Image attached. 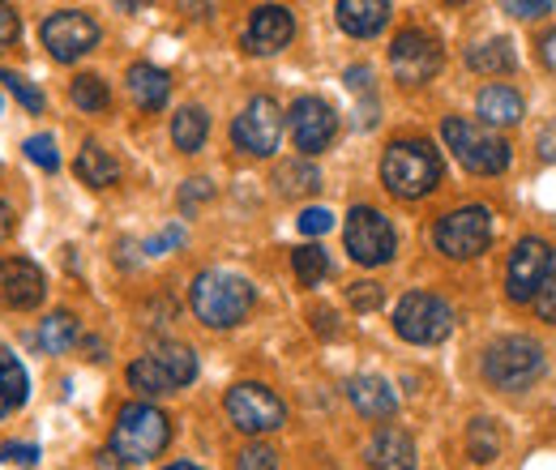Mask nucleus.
I'll list each match as a JSON object with an SVG mask.
<instances>
[{"mask_svg":"<svg viewBox=\"0 0 556 470\" xmlns=\"http://www.w3.org/2000/svg\"><path fill=\"white\" fill-rule=\"evenodd\" d=\"M129 94H134V103H138L141 112H159L167 103V94H172V77L159 65L141 61V65L129 68Z\"/></svg>","mask_w":556,"mask_h":470,"instance_id":"22","label":"nucleus"},{"mask_svg":"<svg viewBox=\"0 0 556 470\" xmlns=\"http://www.w3.org/2000/svg\"><path fill=\"white\" fill-rule=\"evenodd\" d=\"M364 458L372 470H416V441L403 428H377Z\"/></svg>","mask_w":556,"mask_h":470,"instance_id":"18","label":"nucleus"},{"mask_svg":"<svg viewBox=\"0 0 556 470\" xmlns=\"http://www.w3.org/2000/svg\"><path fill=\"white\" fill-rule=\"evenodd\" d=\"M206 112L202 107H180L176 112V120H172V141H176V150H185V154H193V150H202V141H206Z\"/></svg>","mask_w":556,"mask_h":470,"instance_id":"26","label":"nucleus"},{"mask_svg":"<svg viewBox=\"0 0 556 470\" xmlns=\"http://www.w3.org/2000/svg\"><path fill=\"white\" fill-rule=\"evenodd\" d=\"M467 454H471V462H480V467H488V462L501 454V432H496L492 419H476V423L467 428Z\"/></svg>","mask_w":556,"mask_h":470,"instance_id":"28","label":"nucleus"},{"mask_svg":"<svg viewBox=\"0 0 556 470\" xmlns=\"http://www.w3.org/2000/svg\"><path fill=\"white\" fill-rule=\"evenodd\" d=\"M339 26L355 39H372L386 22H390V4L386 0H339Z\"/></svg>","mask_w":556,"mask_h":470,"instance_id":"19","label":"nucleus"},{"mask_svg":"<svg viewBox=\"0 0 556 470\" xmlns=\"http://www.w3.org/2000/svg\"><path fill=\"white\" fill-rule=\"evenodd\" d=\"M70 99L77 103V107H81V112H103V107L112 103V94H108V81H103V77H94V73H81V77H73Z\"/></svg>","mask_w":556,"mask_h":470,"instance_id":"30","label":"nucleus"},{"mask_svg":"<svg viewBox=\"0 0 556 470\" xmlns=\"http://www.w3.org/2000/svg\"><path fill=\"white\" fill-rule=\"evenodd\" d=\"M441 137L445 145L454 150V158L476 172V176H501L509 167V145L496 129H488L480 120H467V116H450L441 125Z\"/></svg>","mask_w":556,"mask_h":470,"instance_id":"4","label":"nucleus"},{"mask_svg":"<svg viewBox=\"0 0 556 470\" xmlns=\"http://www.w3.org/2000/svg\"><path fill=\"white\" fill-rule=\"evenodd\" d=\"M330 227H334V214L321 209V205H308V209L300 214V231H304V236H326Z\"/></svg>","mask_w":556,"mask_h":470,"instance_id":"37","label":"nucleus"},{"mask_svg":"<svg viewBox=\"0 0 556 470\" xmlns=\"http://www.w3.org/2000/svg\"><path fill=\"white\" fill-rule=\"evenodd\" d=\"M484 377L496 390H531L544 377V351L535 338H501L484 355Z\"/></svg>","mask_w":556,"mask_h":470,"instance_id":"6","label":"nucleus"},{"mask_svg":"<svg viewBox=\"0 0 556 470\" xmlns=\"http://www.w3.org/2000/svg\"><path fill=\"white\" fill-rule=\"evenodd\" d=\"M13 227H17V218H13V205L0 202V240H9V236H13Z\"/></svg>","mask_w":556,"mask_h":470,"instance_id":"45","label":"nucleus"},{"mask_svg":"<svg viewBox=\"0 0 556 470\" xmlns=\"http://www.w3.org/2000/svg\"><path fill=\"white\" fill-rule=\"evenodd\" d=\"M167 470H198V467H189V462H176V467H167Z\"/></svg>","mask_w":556,"mask_h":470,"instance_id":"48","label":"nucleus"},{"mask_svg":"<svg viewBox=\"0 0 556 470\" xmlns=\"http://www.w3.org/2000/svg\"><path fill=\"white\" fill-rule=\"evenodd\" d=\"M77 180L90 185V189H108V185L121 180V163H116L99 141H86V145L77 150Z\"/></svg>","mask_w":556,"mask_h":470,"instance_id":"23","label":"nucleus"},{"mask_svg":"<svg viewBox=\"0 0 556 470\" xmlns=\"http://www.w3.org/2000/svg\"><path fill=\"white\" fill-rule=\"evenodd\" d=\"M394 330H399V338H407L416 346H432V342L450 338V330H454V308L441 295H432V291H412L394 308Z\"/></svg>","mask_w":556,"mask_h":470,"instance_id":"7","label":"nucleus"},{"mask_svg":"<svg viewBox=\"0 0 556 470\" xmlns=\"http://www.w3.org/2000/svg\"><path fill=\"white\" fill-rule=\"evenodd\" d=\"M278 189L282 193H317L321 189V172L313 167V163H287V167H278Z\"/></svg>","mask_w":556,"mask_h":470,"instance_id":"31","label":"nucleus"},{"mask_svg":"<svg viewBox=\"0 0 556 470\" xmlns=\"http://www.w3.org/2000/svg\"><path fill=\"white\" fill-rule=\"evenodd\" d=\"M381 180L394 198L403 202H416V198H428L437 185H441V154L419 141V137H407V141H394L381 158Z\"/></svg>","mask_w":556,"mask_h":470,"instance_id":"2","label":"nucleus"},{"mask_svg":"<svg viewBox=\"0 0 556 470\" xmlns=\"http://www.w3.org/2000/svg\"><path fill=\"white\" fill-rule=\"evenodd\" d=\"M492 240V214L488 205H463V209H450L441 223H437V249L454 262H467V257H480Z\"/></svg>","mask_w":556,"mask_h":470,"instance_id":"8","label":"nucleus"},{"mask_svg":"<svg viewBox=\"0 0 556 470\" xmlns=\"http://www.w3.org/2000/svg\"><path fill=\"white\" fill-rule=\"evenodd\" d=\"M210 198V185L206 180H189L185 193H180V205H193V202H206Z\"/></svg>","mask_w":556,"mask_h":470,"instance_id":"42","label":"nucleus"},{"mask_svg":"<svg viewBox=\"0 0 556 470\" xmlns=\"http://www.w3.org/2000/svg\"><path fill=\"white\" fill-rule=\"evenodd\" d=\"M43 48L61 61V65H70L77 56H86L94 43H99V26H94V17H86V13H77V9H61V13H52L48 22H43Z\"/></svg>","mask_w":556,"mask_h":470,"instance_id":"12","label":"nucleus"},{"mask_svg":"<svg viewBox=\"0 0 556 470\" xmlns=\"http://www.w3.org/2000/svg\"><path fill=\"white\" fill-rule=\"evenodd\" d=\"M227 415H231V423H236L240 432H253V436H257V432L282 428L287 406H282V398H278L275 390L244 381V385H236V390L227 394Z\"/></svg>","mask_w":556,"mask_h":470,"instance_id":"10","label":"nucleus"},{"mask_svg":"<svg viewBox=\"0 0 556 470\" xmlns=\"http://www.w3.org/2000/svg\"><path fill=\"white\" fill-rule=\"evenodd\" d=\"M522 120V94L514 86H484L480 90V125L488 129H505Z\"/></svg>","mask_w":556,"mask_h":470,"instance_id":"21","label":"nucleus"},{"mask_svg":"<svg viewBox=\"0 0 556 470\" xmlns=\"http://www.w3.org/2000/svg\"><path fill=\"white\" fill-rule=\"evenodd\" d=\"M390 68H394L399 81L419 86V81H428L441 68V43L432 35H424V30H403L390 43Z\"/></svg>","mask_w":556,"mask_h":470,"instance_id":"14","label":"nucleus"},{"mask_svg":"<svg viewBox=\"0 0 556 470\" xmlns=\"http://www.w3.org/2000/svg\"><path fill=\"white\" fill-rule=\"evenodd\" d=\"M231 141L244 150V154H275L278 141H282V112L270 94H257L231 125Z\"/></svg>","mask_w":556,"mask_h":470,"instance_id":"11","label":"nucleus"},{"mask_svg":"<svg viewBox=\"0 0 556 470\" xmlns=\"http://www.w3.org/2000/svg\"><path fill=\"white\" fill-rule=\"evenodd\" d=\"M540 61L548 68H556V30H548V35L540 39Z\"/></svg>","mask_w":556,"mask_h":470,"instance_id":"44","label":"nucleus"},{"mask_svg":"<svg viewBox=\"0 0 556 470\" xmlns=\"http://www.w3.org/2000/svg\"><path fill=\"white\" fill-rule=\"evenodd\" d=\"M26 394H30L26 368L13 359V351H9V346H0V419H4L9 410H17V406L26 403Z\"/></svg>","mask_w":556,"mask_h":470,"instance_id":"24","label":"nucleus"},{"mask_svg":"<svg viewBox=\"0 0 556 470\" xmlns=\"http://www.w3.org/2000/svg\"><path fill=\"white\" fill-rule=\"evenodd\" d=\"M313 321H317V334H339V326H330L334 321L330 313H313Z\"/></svg>","mask_w":556,"mask_h":470,"instance_id":"47","label":"nucleus"},{"mask_svg":"<svg viewBox=\"0 0 556 470\" xmlns=\"http://www.w3.org/2000/svg\"><path fill=\"white\" fill-rule=\"evenodd\" d=\"M368 81H372V73H368L364 65H359V68H348V86H351V90H364Z\"/></svg>","mask_w":556,"mask_h":470,"instance_id":"46","label":"nucleus"},{"mask_svg":"<svg viewBox=\"0 0 556 470\" xmlns=\"http://www.w3.org/2000/svg\"><path fill=\"white\" fill-rule=\"evenodd\" d=\"M548 262H553V249H548L540 236L518 240V249H514V257H509V269H505V287H509V300H514V304H531V300L540 295Z\"/></svg>","mask_w":556,"mask_h":470,"instance_id":"13","label":"nucleus"},{"mask_svg":"<svg viewBox=\"0 0 556 470\" xmlns=\"http://www.w3.org/2000/svg\"><path fill=\"white\" fill-rule=\"evenodd\" d=\"M0 81H4V90H9L26 112H43V90H39L35 81H26V77L13 73V68H0Z\"/></svg>","mask_w":556,"mask_h":470,"instance_id":"32","label":"nucleus"},{"mask_svg":"<svg viewBox=\"0 0 556 470\" xmlns=\"http://www.w3.org/2000/svg\"><path fill=\"white\" fill-rule=\"evenodd\" d=\"M339 134V116L326 99H295L291 103V137H295V150L304 154H321Z\"/></svg>","mask_w":556,"mask_h":470,"instance_id":"15","label":"nucleus"},{"mask_svg":"<svg viewBox=\"0 0 556 470\" xmlns=\"http://www.w3.org/2000/svg\"><path fill=\"white\" fill-rule=\"evenodd\" d=\"M167 441H172V423H167L163 410H154L150 403L121 406L116 428H112V454L121 462H129V467L150 462V458H159L167 449Z\"/></svg>","mask_w":556,"mask_h":470,"instance_id":"3","label":"nucleus"},{"mask_svg":"<svg viewBox=\"0 0 556 470\" xmlns=\"http://www.w3.org/2000/svg\"><path fill=\"white\" fill-rule=\"evenodd\" d=\"M26 158L30 163H39L43 172H56L61 167V154H56V141L48 134H35L30 141H26Z\"/></svg>","mask_w":556,"mask_h":470,"instance_id":"33","label":"nucleus"},{"mask_svg":"<svg viewBox=\"0 0 556 470\" xmlns=\"http://www.w3.org/2000/svg\"><path fill=\"white\" fill-rule=\"evenodd\" d=\"M73 342H77V317H73V313H52V317L39 326V334H35V346H39L43 355H65Z\"/></svg>","mask_w":556,"mask_h":470,"instance_id":"25","label":"nucleus"},{"mask_svg":"<svg viewBox=\"0 0 556 470\" xmlns=\"http://www.w3.org/2000/svg\"><path fill=\"white\" fill-rule=\"evenodd\" d=\"M540 158H544V163H556V120L540 134Z\"/></svg>","mask_w":556,"mask_h":470,"instance_id":"43","label":"nucleus"},{"mask_svg":"<svg viewBox=\"0 0 556 470\" xmlns=\"http://www.w3.org/2000/svg\"><path fill=\"white\" fill-rule=\"evenodd\" d=\"M17 39V9L13 4H0V52Z\"/></svg>","mask_w":556,"mask_h":470,"instance_id":"40","label":"nucleus"},{"mask_svg":"<svg viewBox=\"0 0 556 470\" xmlns=\"http://www.w3.org/2000/svg\"><path fill=\"white\" fill-rule=\"evenodd\" d=\"M180 240H185V231H180V227H167L163 236H154V240L146 244V253H150V257H159V253H167V249H176Z\"/></svg>","mask_w":556,"mask_h":470,"instance_id":"41","label":"nucleus"},{"mask_svg":"<svg viewBox=\"0 0 556 470\" xmlns=\"http://www.w3.org/2000/svg\"><path fill=\"white\" fill-rule=\"evenodd\" d=\"M291 35H295L291 13H287L282 4H262V9H253V17H249L244 48L257 52V56H270V52H278V48L291 43Z\"/></svg>","mask_w":556,"mask_h":470,"instance_id":"16","label":"nucleus"},{"mask_svg":"<svg viewBox=\"0 0 556 470\" xmlns=\"http://www.w3.org/2000/svg\"><path fill=\"white\" fill-rule=\"evenodd\" d=\"M348 300L355 313H372V308H381V287L377 282H355L348 291Z\"/></svg>","mask_w":556,"mask_h":470,"instance_id":"36","label":"nucleus"},{"mask_svg":"<svg viewBox=\"0 0 556 470\" xmlns=\"http://www.w3.org/2000/svg\"><path fill=\"white\" fill-rule=\"evenodd\" d=\"M348 253L359 266H386L394 257V227L381 209L372 205H355L348 214Z\"/></svg>","mask_w":556,"mask_h":470,"instance_id":"9","label":"nucleus"},{"mask_svg":"<svg viewBox=\"0 0 556 470\" xmlns=\"http://www.w3.org/2000/svg\"><path fill=\"white\" fill-rule=\"evenodd\" d=\"M0 458H4L9 467H35V462H39V449H35V445H4Z\"/></svg>","mask_w":556,"mask_h":470,"instance_id":"38","label":"nucleus"},{"mask_svg":"<svg viewBox=\"0 0 556 470\" xmlns=\"http://www.w3.org/2000/svg\"><path fill=\"white\" fill-rule=\"evenodd\" d=\"M278 467V454L270 445H249L240 458H236V470H275Z\"/></svg>","mask_w":556,"mask_h":470,"instance_id":"35","label":"nucleus"},{"mask_svg":"<svg viewBox=\"0 0 556 470\" xmlns=\"http://www.w3.org/2000/svg\"><path fill=\"white\" fill-rule=\"evenodd\" d=\"M348 398H351V406H355L359 415H368V419H390V415L399 410L394 390H390L381 377H351Z\"/></svg>","mask_w":556,"mask_h":470,"instance_id":"20","label":"nucleus"},{"mask_svg":"<svg viewBox=\"0 0 556 470\" xmlns=\"http://www.w3.org/2000/svg\"><path fill=\"white\" fill-rule=\"evenodd\" d=\"M467 65L476 73H509L514 68V48H509V39H488V43L467 52Z\"/></svg>","mask_w":556,"mask_h":470,"instance_id":"27","label":"nucleus"},{"mask_svg":"<svg viewBox=\"0 0 556 470\" xmlns=\"http://www.w3.org/2000/svg\"><path fill=\"white\" fill-rule=\"evenodd\" d=\"M535 308H540L544 321L556 326V253H553V262H548V274H544V287H540V295H535Z\"/></svg>","mask_w":556,"mask_h":470,"instance_id":"34","label":"nucleus"},{"mask_svg":"<svg viewBox=\"0 0 556 470\" xmlns=\"http://www.w3.org/2000/svg\"><path fill=\"white\" fill-rule=\"evenodd\" d=\"M505 13H514V17H544V13H553V4L548 0H540V4L535 0H509Z\"/></svg>","mask_w":556,"mask_h":470,"instance_id":"39","label":"nucleus"},{"mask_svg":"<svg viewBox=\"0 0 556 470\" xmlns=\"http://www.w3.org/2000/svg\"><path fill=\"white\" fill-rule=\"evenodd\" d=\"M198 377V355L185 342H163L129 364V385L138 394H176Z\"/></svg>","mask_w":556,"mask_h":470,"instance_id":"5","label":"nucleus"},{"mask_svg":"<svg viewBox=\"0 0 556 470\" xmlns=\"http://www.w3.org/2000/svg\"><path fill=\"white\" fill-rule=\"evenodd\" d=\"M189 304L198 313V321H206L210 330H231L253 313V282L227 269H202L193 278Z\"/></svg>","mask_w":556,"mask_h":470,"instance_id":"1","label":"nucleus"},{"mask_svg":"<svg viewBox=\"0 0 556 470\" xmlns=\"http://www.w3.org/2000/svg\"><path fill=\"white\" fill-rule=\"evenodd\" d=\"M291 269H295V278H300V287H317V282L330 274V257H326V249L304 244V249L291 253Z\"/></svg>","mask_w":556,"mask_h":470,"instance_id":"29","label":"nucleus"},{"mask_svg":"<svg viewBox=\"0 0 556 470\" xmlns=\"http://www.w3.org/2000/svg\"><path fill=\"white\" fill-rule=\"evenodd\" d=\"M43 269L35 266V262H26V257H9V262H0V295H4V304H13V308H35L39 300H43Z\"/></svg>","mask_w":556,"mask_h":470,"instance_id":"17","label":"nucleus"}]
</instances>
